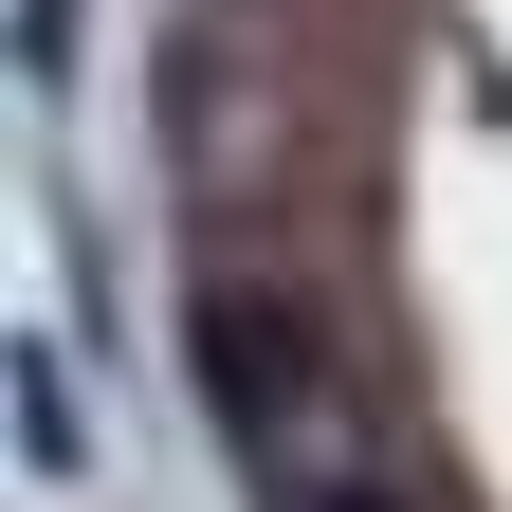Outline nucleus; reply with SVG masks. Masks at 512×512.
<instances>
[{"instance_id":"nucleus-2","label":"nucleus","mask_w":512,"mask_h":512,"mask_svg":"<svg viewBox=\"0 0 512 512\" xmlns=\"http://www.w3.org/2000/svg\"><path fill=\"white\" fill-rule=\"evenodd\" d=\"M19 458H37V476H74V384H55L37 348H19Z\"/></svg>"},{"instance_id":"nucleus-1","label":"nucleus","mask_w":512,"mask_h":512,"mask_svg":"<svg viewBox=\"0 0 512 512\" xmlns=\"http://www.w3.org/2000/svg\"><path fill=\"white\" fill-rule=\"evenodd\" d=\"M183 366H202V403H220L238 439H275V421L311 403V330H293V293H238V275L183 293Z\"/></svg>"},{"instance_id":"nucleus-3","label":"nucleus","mask_w":512,"mask_h":512,"mask_svg":"<svg viewBox=\"0 0 512 512\" xmlns=\"http://www.w3.org/2000/svg\"><path fill=\"white\" fill-rule=\"evenodd\" d=\"M330 512H403V494H330Z\"/></svg>"}]
</instances>
